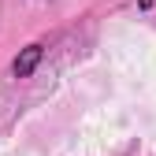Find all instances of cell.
<instances>
[{
    "mask_svg": "<svg viewBox=\"0 0 156 156\" xmlns=\"http://www.w3.org/2000/svg\"><path fill=\"white\" fill-rule=\"evenodd\" d=\"M37 60H41V45H30L23 56L15 60V74L19 78H26V74H34V67H37Z\"/></svg>",
    "mask_w": 156,
    "mask_h": 156,
    "instance_id": "obj_1",
    "label": "cell"
}]
</instances>
